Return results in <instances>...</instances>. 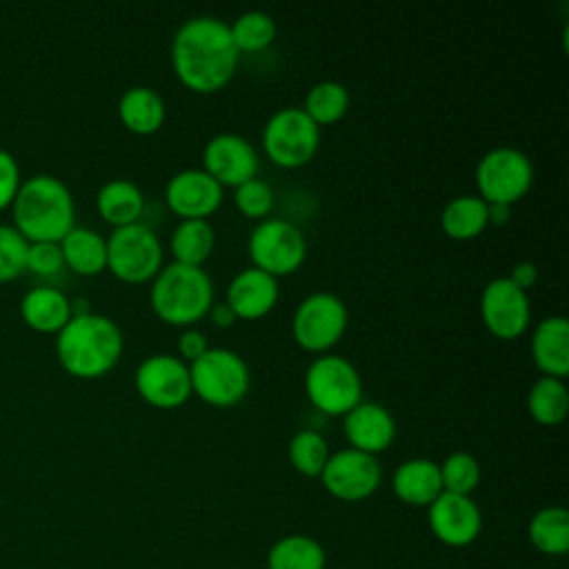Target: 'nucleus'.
<instances>
[{
	"label": "nucleus",
	"instance_id": "f257e3e1",
	"mask_svg": "<svg viewBox=\"0 0 569 569\" xmlns=\"http://www.w3.org/2000/svg\"><path fill=\"white\" fill-rule=\"evenodd\" d=\"M240 53L229 24L213 16H198L178 27L171 40L176 78L193 93L220 91L236 73Z\"/></svg>",
	"mask_w": 569,
	"mask_h": 569
},
{
	"label": "nucleus",
	"instance_id": "f03ea898",
	"mask_svg": "<svg viewBox=\"0 0 569 569\" xmlns=\"http://www.w3.org/2000/svg\"><path fill=\"white\" fill-rule=\"evenodd\" d=\"M124 349L116 320L104 313H73L56 333V356L62 369L76 378H100L109 373Z\"/></svg>",
	"mask_w": 569,
	"mask_h": 569
},
{
	"label": "nucleus",
	"instance_id": "7ed1b4c3",
	"mask_svg": "<svg viewBox=\"0 0 569 569\" xmlns=\"http://www.w3.org/2000/svg\"><path fill=\"white\" fill-rule=\"evenodd\" d=\"M11 211L13 227L29 242H60L76 227L71 189L51 173H33L22 180Z\"/></svg>",
	"mask_w": 569,
	"mask_h": 569
},
{
	"label": "nucleus",
	"instance_id": "20e7f679",
	"mask_svg": "<svg viewBox=\"0 0 569 569\" xmlns=\"http://www.w3.org/2000/svg\"><path fill=\"white\" fill-rule=\"evenodd\" d=\"M149 302L153 313L171 327H191L213 305V284L202 267L164 264L151 280Z\"/></svg>",
	"mask_w": 569,
	"mask_h": 569
},
{
	"label": "nucleus",
	"instance_id": "39448f33",
	"mask_svg": "<svg viewBox=\"0 0 569 569\" xmlns=\"http://www.w3.org/2000/svg\"><path fill=\"white\" fill-rule=\"evenodd\" d=\"M191 393L211 407H233L249 391V367L244 358L224 347H209L189 365Z\"/></svg>",
	"mask_w": 569,
	"mask_h": 569
},
{
	"label": "nucleus",
	"instance_id": "423d86ee",
	"mask_svg": "<svg viewBox=\"0 0 569 569\" xmlns=\"http://www.w3.org/2000/svg\"><path fill=\"white\" fill-rule=\"evenodd\" d=\"M309 402L327 416H345L362 402V380L358 369L342 356L320 353L305 373Z\"/></svg>",
	"mask_w": 569,
	"mask_h": 569
},
{
	"label": "nucleus",
	"instance_id": "0eeeda50",
	"mask_svg": "<svg viewBox=\"0 0 569 569\" xmlns=\"http://www.w3.org/2000/svg\"><path fill=\"white\" fill-rule=\"evenodd\" d=\"M107 269L129 284L151 282L162 269V244L142 222L116 227L107 238Z\"/></svg>",
	"mask_w": 569,
	"mask_h": 569
},
{
	"label": "nucleus",
	"instance_id": "6e6552de",
	"mask_svg": "<svg viewBox=\"0 0 569 569\" xmlns=\"http://www.w3.org/2000/svg\"><path fill=\"white\" fill-rule=\"evenodd\" d=\"M262 147L267 158L282 169L307 164L320 147V127L302 111V107H284L276 111L262 129Z\"/></svg>",
	"mask_w": 569,
	"mask_h": 569
},
{
	"label": "nucleus",
	"instance_id": "1a4fd4ad",
	"mask_svg": "<svg viewBox=\"0 0 569 569\" xmlns=\"http://www.w3.org/2000/svg\"><path fill=\"white\" fill-rule=\"evenodd\" d=\"M247 251L256 269L278 278L300 269L307 256V240L293 222L264 218L249 233Z\"/></svg>",
	"mask_w": 569,
	"mask_h": 569
},
{
	"label": "nucleus",
	"instance_id": "9d476101",
	"mask_svg": "<svg viewBox=\"0 0 569 569\" xmlns=\"http://www.w3.org/2000/svg\"><path fill=\"white\" fill-rule=\"evenodd\" d=\"M533 184L531 160L513 147H496L487 151L476 167L478 196L487 204H513Z\"/></svg>",
	"mask_w": 569,
	"mask_h": 569
},
{
	"label": "nucleus",
	"instance_id": "9b49d317",
	"mask_svg": "<svg viewBox=\"0 0 569 569\" xmlns=\"http://www.w3.org/2000/svg\"><path fill=\"white\" fill-rule=\"evenodd\" d=\"M349 322L345 302L329 291L309 293L293 311L291 336L309 353H325L340 342Z\"/></svg>",
	"mask_w": 569,
	"mask_h": 569
},
{
	"label": "nucleus",
	"instance_id": "f8f14e48",
	"mask_svg": "<svg viewBox=\"0 0 569 569\" xmlns=\"http://www.w3.org/2000/svg\"><path fill=\"white\" fill-rule=\"evenodd\" d=\"M133 385L147 405L176 409L191 396L189 365L171 353H153L138 365Z\"/></svg>",
	"mask_w": 569,
	"mask_h": 569
},
{
	"label": "nucleus",
	"instance_id": "ddd939ff",
	"mask_svg": "<svg viewBox=\"0 0 569 569\" xmlns=\"http://www.w3.org/2000/svg\"><path fill=\"white\" fill-rule=\"evenodd\" d=\"M480 316L496 338H520L531 320L527 291L516 287L507 276L489 280L480 293Z\"/></svg>",
	"mask_w": 569,
	"mask_h": 569
},
{
	"label": "nucleus",
	"instance_id": "4468645a",
	"mask_svg": "<svg viewBox=\"0 0 569 569\" xmlns=\"http://www.w3.org/2000/svg\"><path fill=\"white\" fill-rule=\"evenodd\" d=\"M320 480L331 496L353 502L369 498L378 489L382 480V469L376 456L349 447L329 456Z\"/></svg>",
	"mask_w": 569,
	"mask_h": 569
},
{
	"label": "nucleus",
	"instance_id": "2eb2a0df",
	"mask_svg": "<svg viewBox=\"0 0 569 569\" xmlns=\"http://www.w3.org/2000/svg\"><path fill=\"white\" fill-rule=\"evenodd\" d=\"M222 198L224 187L204 169H182L164 187V200L180 220H209L222 204Z\"/></svg>",
	"mask_w": 569,
	"mask_h": 569
},
{
	"label": "nucleus",
	"instance_id": "dca6fc26",
	"mask_svg": "<svg viewBox=\"0 0 569 569\" xmlns=\"http://www.w3.org/2000/svg\"><path fill=\"white\" fill-rule=\"evenodd\" d=\"M202 169L222 187H238L258 173V153L238 133H218L202 149Z\"/></svg>",
	"mask_w": 569,
	"mask_h": 569
},
{
	"label": "nucleus",
	"instance_id": "f3484780",
	"mask_svg": "<svg viewBox=\"0 0 569 569\" xmlns=\"http://www.w3.org/2000/svg\"><path fill=\"white\" fill-rule=\"evenodd\" d=\"M429 525L438 540L451 547H465L476 540L482 527L480 509L469 496L442 491L429 505Z\"/></svg>",
	"mask_w": 569,
	"mask_h": 569
},
{
	"label": "nucleus",
	"instance_id": "a211bd4d",
	"mask_svg": "<svg viewBox=\"0 0 569 569\" xmlns=\"http://www.w3.org/2000/svg\"><path fill=\"white\" fill-rule=\"evenodd\" d=\"M280 296L278 278L256 269L247 267L233 276V280L227 287V305L240 320H258L267 316Z\"/></svg>",
	"mask_w": 569,
	"mask_h": 569
},
{
	"label": "nucleus",
	"instance_id": "6ab92c4d",
	"mask_svg": "<svg viewBox=\"0 0 569 569\" xmlns=\"http://www.w3.org/2000/svg\"><path fill=\"white\" fill-rule=\"evenodd\" d=\"M345 436L351 449L376 456L396 438L393 416L378 402H360L345 413Z\"/></svg>",
	"mask_w": 569,
	"mask_h": 569
},
{
	"label": "nucleus",
	"instance_id": "aec40b11",
	"mask_svg": "<svg viewBox=\"0 0 569 569\" xmlns=\"http://www.w3.org/2000/svg\"><path fill=\"white\" fill-rule=\"evenodd\" d=\"M531 358L545 376L565 380L569 373V322L565 316H549L536 325Z\"/></svg>",
	"mask_w": 569,
	"mask_h": 569
},
{
	"label": "nucleus",
	"instance_id": "412c9836",
	"mask_svg": "<svg viewBox=\"0 0 569 569\" xmlns=\"http://www.w3.org/2000/svg\"><path fill=\"white\" fill-rule=\"evenodd\" d=\"M22 320L44 333H58L71 318V300L53 284H36L20 300Z\"/></svg>",
	"mask_w": 569,
	"mask_h": 569
},
{
	"label": "nucleus",
	"instance_id": "4be33fe9",
	"mask_svg": "<svg viewBox=\"0 0 569 569\" xmlns=\"http://www.w3.org/2000/svg\"><path fill=\"white\" fill-rule=\"evenodd\" d=\"M393 491L407 505H431L442 493L438 462L427 458L405 460L393 473Z\"/></svg>",
	"mask_w": 569,
	"mask_h": 569
},
{
	"label": "nucleus",
	"instance_id": "5701e85b",
	"mask_svg": "<svg viewBox=\"0 0 569 569\" xmlns=\"http://www.w3.org/2000/svg\"><path fill=\"white\" fill-rule=\"evenodd\" d=\"M164 100L151 87H129L118 100V116L124 129L138 136L156 133L164 122Z\"/></svg>",
	"mask_w": 569,
	"mask_h": 569
},
{
	"label": "nucleus",
	"instance_id": "b1692460",
	"mask_svg": "<svg viewBox=\"0 0 569 569\" xmlns=\"http://www.w3.org/2000/svg\"><path fill=\"white\" fill-rule=\"evenodd\" d=\"M98 213L104 222L116 227H127L133 222H140V216L144 211V196L140 187L124 178L107 180L96 196Z\"/></svg>",
	"mask_w": 569,
	"mask_h": 569
},
{
	"label": "nucleus",
	"instance_id": "393cba45",
	"mask_svg": "<svg viewBox=\"0 0 569 569\" xmlns=\"http://www.w3.org/2000/svg\"><path fill=\"white\" fill-rule=\"evenodd\" d=\"M64 267L80 276H96L107 269V238L89 227H73L62 240Z\"/></svg>",
	"mask_w": 569,
	"mask_h": 569
},
{
	"label": "nucleus",
	"instance_id": "a878e982",
	"mask_svg": "<svg viewBox=\"0 0 569 569\" xmlns=\"http://www.w3.org/2000/svg\"><path fill=\"white\" fill-rule=\"evenodd\" d=\"M216 244V233L209 220H180L169 238V249L173 262L202 267V262L211 256Z\"/></svg>",
	"mask_w": 569,
	"mask_h": 569
},
{
	"label": "nucleus",
	"instance_id": "bb28decb",
	"mask_svg": "<svg viewBox=\"0 0 569 569\" xmlns=\"http://www.w3.org/2000/svg\"><path fill=\"white\" fill-rule=\"evenodd\" d=\"M440 224L449 238L471 240L480 236L489 224L487 202L480 196H458L445 204Z\"/></svg>",
	"mask_w": 569,
	"mask_h": 569
},
{
	"label": "nucleus",
	"instance_id": "cd10ccee",
	"mask_svg": "<svg viewBox=\"0 0 569 569\" xmlns=\"http://www.w3.org/2000/svg\"><path fill=\"white\" fill-rule=\"evenodd\" d=\"M527 411L536 422H540L545 427L560 425L569 411V393H567L565 380L551 378V376H540L529 387Z\"/></svg>",
	"mask_w": 569,
	"mask_h": 569
},
{
	"label": "nucleus",
	"instance_id": "c85d7f7f",
	"mask_svg": "<svg viewBox=\"0 0 569 569\" xmlns=\"http://www.w3.org/2000/svg\"><path fill=\"white\" fill-rule=\"evenodd\" d=\"M349 109V91L342 82L336 80H322L316 82L307 98L302 111L313 120V124H333L338 122Z\"/></svg>",
	"mask_w": 569,
	"mask_h": 569
},
{
	"label": "nucleus",
	"instance_id": "c756f323",
	"mask_svg": "<svg viewBox=\"0 0 569 569\" xmlns=\"http://www.w3.org/2000/svg\"><path fill=\"white\" fill-rule=\"evenodd\" d=\"M269 569H325V551L309 536H287L269 551Z\"/></svg>",
	"mask_w": 569,
	"mask_h": 569
},
{
	"label": "nucleus",
	"instance_id": "7c9ffc66",
	"mask_svg": "<svg viewBox=\"0 0 569 569\" xmlns=\"http://www.w3.org/2000/svg\"><path fill=\"white\" fill-rule=\"evenodd\" d=\"M529 540L545 553L569 549V513L562 507H545L529 522Z\"/></svg>",
	"mask_w": 569,
	"mask_h": 569
},
{
	"label": "nucleus",
	"instance_id": "2f4dec72",
	"mask_svg": "<svg viewBox=\"0 0 569 569\" xmlns=\"http://www.w3.org/2000/svg\"><path fill=\"white\" fill-rule=\"evenodd\" d=\"M238 53H256L267 49L276 38V22L264 11H244L229 24Z\"/></svg>",
	"mask_w": 569,
	"mask_h": 569
},
{
	"label": "nucleus",
	"instance_id": "473e14b6",
	"mask_svg": "<svg viewBox=\"0 0 569 569\" xmlns=\"http://www.w3.org/2000/svg\"><path fill=\"white\" fill-rule=\"evenodd\" d=\"M289 460L296 471L302 476H320L327 460H329V449L325 438L313 431V429H302L298 431L291 442H289Z\"/></svg>",
	"mask_w": 569,
	"mask_h": 569
},
{
	"label": "nucleus",
	"instance_id": "72a5a7b5",
	"mask_svg": "<svg viewBox=\"0 0 569 569\" xmlns=\"http://www.w3.org/2000/svg\"><path fill=\"white\" fill-rule=\"evenodd\" d=\"M438 467H440L442 491L458 493V496H469L480 482V465L467 451H453Z\"/></svg>",
	"mask_w": 569,
	"mask_h": 569
},
{
	"label": "nucleus",
	"instance_id": "f704fd0d",
	"mask_svg": "<svg viewBox=\"0 0 569 569\" xmlns=\"http://www.w3.org/2000/svg\"><path fill=\"white\" fill-rule=\"evenodd\" d=\"M29 240L7 222H0V282L18 278L27 271Z\"/></svg>",
	"mask_w": 569,
	"mask_h": 569
},
{
	"label": "nucleus",
	"instance_id": "c9c22d12",
	"mask_svg": "<svg viewBox=\"0 0 569 569\" xmlns=\"http://www.w3.org/2000/svg\"><path fill=\"white\" fill-rule=\"evenodd\" d=\"M233 202L244 218L264 220L273 209V189L264 180L251 178L236 187Z\"/></svg>",
	"mask_w": 569,
	"mask_h": 569
},
{
	"label": "nucleus",
	"instance_id": "e433bc0d",
	"mask_svg": "<svg viewBox=\"0 0 569 569\" xmlns=\"http://www.w3.org/2000/svg\"><path fill=\"white\" fill-rule=\"evenodd\" d=\"M64 258L60 242H29L27 269L40 278H53L62 271Z\"/></svg>",
	"mask_w": 569,
	"mask_h": 569
},
{
	"label": "nucleus",
	"instance_id": "4c0bfd02",
	"mask_svg": "<svg viewBox=\"0 0 569 569\" xmlns=\"http://www.w3.org/2000/svg\"><path fill=\"white\" fill-rule=\"evenodd\" d=\"M20 182V164L16 156L9 149L0 147V209L11 207Z\"/></svg>",
	"mask_w": 569,
	"mask_h": 569
},
{
	"label": "nucleus",
	"instance_id": "58836bf2",
	"mask_svg": "<svg viewBox=\"0 0 569 569\" xmlns=\"http://www.w3.org/2000/svg\"><path fill=\"white\" fill-rule=\"evenodd\" d=\"M209 349L207 345V338L202 331L198 329H184L180 336H178V353H180V360H198L204 351Z\"/></svg>",
	"mask_w": 569,
	"mask_h": 569
},
{
	"label": "nucleus",
	"instance_id": "ea45409f",
	"mask_svg": "<svg viewBox=\"0 0 569 569\" xmlns=\"http://www.w3.org/2000/svg\"><path fill=\"white\" fill-rule=\"evenodd\" d=\"M507 278H509L516 287H520L522 291H527L529 287L536 284V280H538V269H536L533 262L522 260V262H516V264H513V269H511V273H509Z\"/></svg>",
	"mask_w": 569,
	"mask_h": 569
},
{
	"label": "nucleus",
	"instance_id": "a19ab883",
	"mask_svg": "<svg viewBox=\"0 0 569 569\" xmlns=\"http://www.w3.org/2000/svg\"><path fill=\"white\" fill-rule=\"evenodd\" d=\"M207 316L211 318V322H213L216 327H222V329L231 327V325L238 320V318H236V313L231 311V307H229L227 302H213Z\"/></svg>",
	"mask_w": 569,
	"mask_h": 569
},
{
	"label": "nucleus",
	"instance_id": "79ce46f5",
	"mask_svg": "<svg viewBox=\"0 0 569 569\" xmlns=\"http://www.w3.org/2000/svg\"><path fill=\"white\" fill-rule=\"evenodd\" d=\"M487 216L491 224H505L509 220V204H487Z\"/></svg>",
	"mask_w": 569,
	"mask_h": 569
}]
</instances>
